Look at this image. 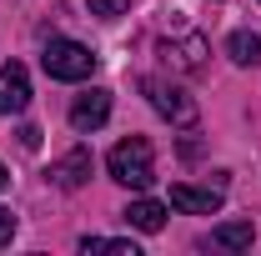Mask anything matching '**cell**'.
I'll use <instances>...</instances> for the list:
<instances>
[{"instance_id":"52a82bcc","label":"cell","mask_w":261,"mask_h":256,"mask_svg":"<svg viewBox=\"0 0 261 256\" xmlns=\"http://www.w3.org/2000/svg\"><path fill=\"white\" fill-rule=\"evenodd\" d=\"M86 176H91V151L86 146H75L61 166H50V181L61 186V191H75V186H86Z\"/></svg>"},{"instance_id":"6da1fadb","label":"cell","mask_w":261,"mask_h":256,"mask_svg":"<svg viewBox=\"0 0 261 256\" xmlns=\"http://www.w3.org/2000/svg\"><path fill=\"white\" fill-rule=\"evenodd\" d=\"M106 166H111V176H116L121 186H130V191H146V186L156 181V156H151V141H146V136H130L121 146H111Z\"/></svg>"},{"instance_id":"ba28073f","label":"cell","mask_w":261,"mask_h":256,"mask_svg":"<svg viewBox=\"0 0 261 256\" xmlns=\"http://www.w3.org/2000/svg\"><path fill=\"white\" fill-rule=\"evenodd\" d=\"M171 206L191 211V216H216L221 211V191H201V186H171Z\"/></svg>"},{"instance_id":"5bb4252c","label":"cell","mask_w":261,"mask_h":256,"mask_svg":"<svg viewBox=\"0 0 261 256\" xmlns=\"http://www.w3.org/2000/svg\"><path fill=\"white\" fill-rule=\"evenodd\" d=\"M10 236H15V216L0 211V246H10Z\"/></svg>"},{"instance_id":"7a4b0ae2","label":"cell","mask_w":261,"mask_h":256,"mask_svg":"<svg viewBox=\"0 0 261 256\" xmlns=\"http://www.w3.org/2000/svg\"><path fill=\"white\" fill-rule=\"evenodd\" d=\"M40 65H45L50 81H86V75L96 70V56H91L81 40H50L45 56H40Z\"/></svg>"},{"instance_id":"5b68a950","label":"cell","mask_w":261,"mask_h":256,"mask_svg":"<svg viewBox=\"0 0 261 256\" xmlns=\"http://www.w3.org/2000/svg\"><path fill=\"white\" fill-rule=\"evenodd\" d=\"M31 106V75H25V65H0V116H15V111H25Z\"/></svg>"},{"instance_id":"4fadbf2b","label":"cell","mask_w":261,"mask_h":256,"mask_svg":"<svg viewBox=\"0 0 261 256\" xmlns=\"http://www.w3.org/2000/svg\"><path fill=\"white\" fill-rule=\"evenodd\" d=\"M86 5H91L96 15H106V20H111V15H121V0H86Z\"/></svg>"},{"instance_id":"2e32d148","label":"cell","mask_w":261,"mask_h":256,"mask_svg":"<svg viewBox=\"0 0 261 256\" xmlns=\"http://www.w3.org/2000/svg\"><path fill=\"white\" fill-rule=\"evenodd\" d=\"M5 181H10V171H5V166H0V191H5Z\"/></svg>"},{"instance_id":"7c38bea8","label":"cell","mask_w":261,"mask_h":256,"mask_svg":"<svg viewBox=\"0 0 261 256\" xmlns=\"http://www.w3.org/2000/svg\"><path fill=\"white\" fill-rule=\"evenodd\" d=\"M81 251L91 256V251H106V256H141L136 251V241H106V236H86L81 241Z\"/></svg>"},{"instance_id":"30bf717a","label":"cell","mask_w":261,"mask_h":256,"mask_svg":"<svg viewBox=\"0 0 261 256\" xmlns=\"http://www.w3.org/2000/svg\"><path fill=\"white\" fill-rule=\"evenodd\" d=\"M256 241V226L251 221H226L211 231V246H221V251H241V246H251Z\"/></svg>"},{"instance_id":"8fae6325","label":"cell","mask_w":261,"mask_h":256,"mask_svg":"<svg viewBox=\"0 0 261 256\" xmlns=\"http://www.w3.org/2000/svg\"><path fill=\"white\" fill-rule=\"evenodd\" d=\"M226 50H231V61H236V65H261V35L236 31V35L226 40Z\"/></svg>"},{"instance_id":"9c48e42d","label":"cell","mask_w":261,"mask_h":256,"mask_svg":"<svg viewBox=\"0 0 261 256\" xmlns=\"http://www.w3.org/2000/svg\"><path fill=\"white\" fill-rule=\"evenodd\" d=\"M126 226H136V231L151 236V231L166 226V206H161V201H130V206H126Z\"/></svg>"},{"instance_id":"8992f818","label":"cell","mask_w":261,"mask_h":256,"mask_svg":"<svg viewBox=\"0 0 261 256\" xmlns=\"http://www.w3.org/2000/svg\"><path fill=\"white\" fill-rule=\"evenodd\" d=\"M111 121V91H86V96H75L70 106V126L75 131H100Z\"/></svg>"},{"instance_id":"9a60e30c","label":"cell","mask_w":261,"mask_h":256,"mask_svg":"<svg viewBox=\"0 0 261 256\" xmlns=\"http://www.w3.org/2000/svg\"><path fill=\"white\" fill-rule=\"evenodd\" d=\"M20 146H25V151H35V146H40V131L25 126V131H20Z\"/></svg>"},{"instance_id":"3957f363","label":"cell","mask_w":261,"mask_h":256,"mask_svg":"<svg viewBox=\"0 0 261 256\" xmlns=\"http://www.w3.org/2000/svg\"><path fill=\"white\" fill-rule=\"evenodd\" d=\"M141 91L151 96V106L161 111L171 126H186V131L196 126V116H201V111H196V100L186 96L181 86H171V81H156V75H151V81H141Z\"/></svg>"},{"instance_id":"277c9868","label":"cell","mask_w":261,"mask_h":256,"mask_svg":"<svg viewBox=\"0 0 261 256\" xmlns=\"http://www.w3.org/2000/svg\"><path fill=\"white\" fill-rule=\"evenodd\" d=\"M206 56H211V40L196 35V31H186L181 40H161V61L171 65V70L196 75V70H206Z\"/></svg>"}]
</instances>
